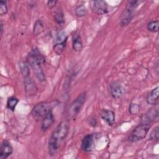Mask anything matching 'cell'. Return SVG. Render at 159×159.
Returning a JSON list of instances; mask_svg holds the SVG:
<instances>
[{"instance_id":"1","label":"cell","mask_w":159,"mask_h":159,"mask_svg":"<svg viewBox=\"0 0 159 159\" xmlns=\"http://www.w3.org/2000/svg\"><path fill=\"white\" fill-rule=\"evenodd\" d=\"M69 127L68 122L67 120H63L53 131L48 142V152L49 155L53 156L57 153L60 145L68 134Z\"/></svg>"},{"instance_id":"2","label":"cell","mask_w":159,"mask_h":159,"mask_svg":"<svg viewBox=\"0 0 159 159\" xmlns=\"http://www.w3.org/2000/svg\"><path fill=\"white\" fill-rule=\"evenodd\" d=\"M143 2L140 0H130L127 1L126 6L122 11L119 20V25L121 27L128 25L134 17L135 9Z\"/></svg>"},{"instance_id":"3","label":"cell","mask_w":159,"mask_h":159,"mask_svg":"<svg viewBox=\"0 0 159 159\" xmlns=\"http://www.w3.org/2000/svg\"><path fill=\"white\" fill-rule=\"evenodd\" d=\"M86 99V92L80 93L70 104L68 109L67 116L69 119L75 117L83 109Z\"/></svg>"},{"instance_id":"4","label":"cell","mask_w":159,"mask_h":159,"mask_svg":"<svg viewBox=\"0 0 159 159\" xmlns=\"http://www.w3.org/2000/svg\"><path fill=\"white\" fill-rule=\"evenodd\" d=\"M150 127L151 124L140 123L132 130L127 138V140L130 143H135L145 139Z\"/></svg>"},{"instance_id":"5","label":"cell","mask_w":159,"mask_h":159,"mask_svg":"<svg viewBox=\"0 0 159 159\" xmlns=\"http://www.w3.org/2000/svg\"><path fill=\"white\" fill-rule=\"evenodd\" d=\"M52 109V105L47 101H42L37 103L31 111V116L36 120L42 119L44 116Z\"/></svg>"},{"instance_id":"6","label":"cell","mask_w":159,"mask_h":159,"mask_svg":"<svg viewBox=\"0 0 159 159\" xmlns=\"http://www.w3.org/2000/svg\"><path fill=\"white\" fill-rule=\"evenodd\" d=\"M27 61L29 63V66L32 68L34 73L36 76V78L40 81L43 82L45 80V76L44 72L42 69V65L40 64L37 61H36L34 59H33L30 56H27Z\"/></svg>"},{"instance_id":"7","label":"cell","mask_w":159,"mask_h":159,"mask_svg":"<svg viewBox=\"0 0 159 159\" xmlns=\"http://www.w3.org/2000/svg\"><path fill=\"white\" fill-rule=\"evenodd\" d=\"M91 7L92 11L98 15L106 14L109 11L108 4L103 0L91 1Z\"/></svg>"},{"instance_id":"8","label":"cell","mask_w":159,"mask_h":159,"mask_svg":"<svg viewBox=\"0 0 159 159\" xmlns=\"http://www.w3.org/2000/svg\"><path fill=\"white\" fill-rule=\"evenodd\" d=\"M125 89L119 81H112L109 84V93L112 98L117 99L120 98L124 93Z\"/></svg>"},{"instance_id":"9","label":"cell","mask_w":159,"mask_h":159,"mask_svg":"<svg viewBox=\"0 0 159 159\" xmlns=\"http://www.w3.org/2000/svg\"><path fill=\"white\" fill-rule=\"evenodd\" d=\"M94 136L92 134H86L83 137L81 142V149L84 152H91L94 148Z\"/></svg>"},{"instance_id":"10","label":"cell","mask_w":159,"mask_h":159,"mask_svg":"<svg viewBox=\"0 0 159 159\" xmlns=\"http://www.w3.org/2000/svg\"><path fill=\"white\" fill-rule=\"evenodd\" d=\"M158 118V107H154L150 108L146 113H145L141 117L140 123H145L151 124Z\"/></svg>"},{"instance_id":"11","label":"cell","mask_w":159,"mask_h":159,"mask_svg":"<svg viewBox=\"0 0 159 159\" xmlns=\"http://www.w3.org/2000/svg\"><path fill=\"white\" fill-rule=\"evenodd\" d=\"M24 87L26 94L29 96H35L37 93L38 88L36 84L30 76L24 78Z\"/></svg>"},{"instance_id":"12","label":"cell","mask_w":159,"mask_h":159,"mask_svg":"<svg viewBox=\"0 0 159 159\" xmlns=\"http://www.w3.org/2000/svg\"><path fill=\"white\" fill-rule=\"evenodd\" d=\"M101 118L108 125L112 126L116 121V114L115 112L108 109H102L99 112Z\"/></svg>"},{"instance_id":"13","label":"cell","mask_w":159,"mask_h":159,"mask_svg":"<svg viewBox=\"0 0 159 159\" xmlns=\"http://www.w3.org/2000/svg\"><path fill=\"white\" fill-rule=\"evenodd\" d=\"M13 152V148L11 143L6 139L2 140L0 147V159L7 158Z\"/></svg>"},{"instance_id":"14","label":"cell","mask_w":159,"mask_h":159,"mask_svg":"<svg viewBox=\"0 0 159 159\" xmlns=\"http://www.w3.org/2000/svg\"><path fill=\"white\" fill-rule=\"evenodd\" d=\"M55 122V117L53 113V109H51L42 119L41 124V130L46 132L52 127Z\"/></svg>"},{"instance_id":"15","label":"cell","mask_w":159,"mask_h":159,"mask_svg":"<svg viewBox=\"0 0 159 159\" xmlns=\"http://www.w3.org/2000/svg\"><path fill=\"white\" fill-rule=\"evenodd\" d=\"M72 48L75 52H80L83 48L81 37L78 32H75L72 36Z\"/></svg>"},{"instance_id":"16","label":"cell","mask_w":159,"mask_h":159,"mask_svg":"<svg viewBox=\"0 0 159 159\" xmlns=\"http://www.w3.org/2000/svg\"><path fill=\"white\" fill-rule=\"evenodd\" d=\"M159 87L157 86L155 88L152 89L147 94L146 98L147 102L150 105H155L158 99Z\"/></svg>"},{"instance_id":"17","label":"cell","mask_w":159,"mask_h":159,"mask_svg":"<svg viewBox=\"0 0 159 159\" xmlns=\"http://www.w3.org/2000/svg\"><path fill=\"white\" fill-rule=\"evenodd\" d=\"M75 12V15L78 17H83L86 16L87 13V9L83 2H79V4H76Z\"/></svg>"},{"instance_id":"18","label":"cell","mask_w":159,"mask_h":159,"mask_svg":"<svg viewBox=\"0 0 159 159\" xmlns=\"http://www.w3.org/2000/svg\"><path fill=\"white\" fill-rule=\"evenodd\" d=\"M53 19L55 22L59 25H61L65 23L64 12L61 9H58L55 12L53 15Z\"/></svg>"},{"instance_id":"19","label":"cell","mask_w":159,"mask_h":159,"mask_svg":"<svg viewBox=\"0 0 159 159\" xmlns=\"http://www.w3.org/2000/svg\"><path fill=\"white\" fill-rule=\"evenodd\" d=\"M29 65L27 61H20L19 63V66L20 69V72L23 76V78H26L30 76V69H29Z\"/></svg>"},{"instance_id":"20","label":"cell","mask_w":159,"mask_h":159,"mask_svg":"<svg viewBox=\"0 0 159 159\" xmlns=\"http://www.w3.org/2000/svg\"><path fill=\"white\" fill-rule=\"evenodd\" d=\"M44 30V25L42 21L40 19H37L34 22L33 27V34L37 36L41 34Z\"/></svg>"},{"instance_id":"21","label":"cell","mask_w":159,"mask_h":159,"mask_svg":"<svg viewBox=\"0 0 159 159\" xmlns=\"http://www.w3.org/2000/svg\"><path fill=\"white\" fill-rule=\"evenodd\" d=\"M19 102V99L15 96H11L7 98L6 107L12 112H14L16 107Z\"/></svg>"},{"instance_id":"22","label":"cell","mask_w":159,"mask_h":159,"mask_svg":"<svg viewBox=\"0 0 159 159\" xmlns=\"http://www.w3.org/2000/svg\"><path fill=\"white\" fill-rule=\"evenodd\" d=\"M66 42L67 40H65L61 42H57L53 45V50L56 55H60L63 52L66 45Z\"/></svg>"},{"instance_id":"23","label":"cell","mask_w":159,"mask_h":159,"mask_svg":"<svg viewBox=\"0 0 159 159\" xmlns=\"http://www.w3.org/2000/svg\"><path fill=\"white\" fill-rule=\"evenodd\" d=\"M159 21L158 20H151L147 24V29L151 32H157L158 31Z\"/></svg>"},{"instance_id":"24","label":"cell","mask_w":159,"mask_h":159,"mask_svg":"<svg viewBox=\"0 0 159 159\" xmlns=\"http://www.w3.org/2000/svg\"><path fill=\"white\" fill-rule=\"evenodd\" d=\"M140 111V106L139 104L135 102H131L129 104V112L130 115H137Z\"/></svg>"},{"instance_id":"25","label":"cell","mask_w":159,"mask_h":159,"mask_svg":"<svg viewBox=\"0 0 159 159\" xmlns=\"http://www.w3.org/2000/svg\"><path fill=\"white\" fill-rule=\"evenodd\" d=\"M159 139V127L156 126L152 129L149 135V140L154 142H157Z\"/></svg>"},{"instance_id":"26","label":"cell","mask_w":159,"mask_h":159,"mask_svg":"<svg viewBox=\"0 0 159 159\" xmlns=\"http://www.w3.org/2000/svg\"><path fill=\"white\" fill-rule=\"evenodd\" d=\"M8 12V8L7 5V2L6 1H0V15L4 16Z\"/></svg>"},{"instance_id":"27","label":"cell","mask_w":159,"mask_h":159,"mask_svg":"<svg viewBox=\"0 0 159 159\" xmlns=\"http://www.w3.org/2000/svg\"><path fill=\"white\" fill-rule=\"evenodd\" d=\"M88 124L89 125H90L93 127H96L98 125L97 120L93 117H90L89 118V119L88 120Z\"/></svg>"},{"instance_id":"28","label":"cell","mask_w":159,"mask_h":159,"mask_svg":"<svg viewBox=\"0 0 159 159\" xmlns=\"http://www.w3.org/2000/svg\"><path fill=\"white\" fill-rule=\"evenodd\" d=\"M57 0H51V1H48L47 2V6L48 9H51L55 7V6L57 5Z\"/></svg>"},{"instance_id":"29","label":"cell","mask_w":159,"mask_h":159,"mask_svg":"<svg viewBox=\"0 0 159 159\" xmlns=\"http://www.w3.org/2000/svg\"><path fill=\"white\" fill-rule=\"evenodd\" d=\"M3 32H4V24L2 23V21L1 20V22H0V35H1V37H2V36Z\"/></svg>"}]
</instances>
